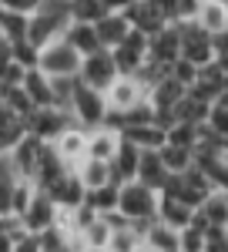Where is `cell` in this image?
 <instances>
[{"instance_id": "cell-1", "label": "cell", "mask_w": 228, "mask_h": 252, "mask_svg": "<svg viewBox=\"0 0 228 252\" xmlns=\"http://www.w3.org/2000/svg\"><path fill=\"white\" fill-rule=\"evenodd\" d=\"M71 20L74 17H71V3L67 0H40V7L27 20V40L44 47L51 40L64 37V31H67Z\"/></svg>"}, {"instance_id": "cell-2", "label": "cell", "mask_w": 228, "mask_h": 252, "mask_svg": "<svg viewBox=\"0 0 228 252\" xmlns=\"http://www.w3.org/2000/svg\"><path fill=\"white\" fill-rule=\"evenodd\" d=\"M158 202H161V192L134 178V182H124L121 192H117V212L124 215L131 225L144 229L148 222L158 219Z\"/></svg>"}, {"instance_id": "cell-3", "label": "cell", "mask_w": 228, "mask_h": 252, "mask_svg": "<svg viewBox=\"0 0 228 252\" xmlns=\"http://www.w3.org/2000/svg\"><path fill=\"white\" fill-rule=\"evenodd\" d=\"M71 118H74V125H81V128H101V125H108V118H111V111H108V97H104V91H97V88H87V84H81L77 81L74 88V97H71Z\"/></svg>"}, {"instance_id": "cell-4", "label": "cell", "mask_w": 228, "mask_h": 252, "mask_svg": "<svg viewBox=\"0 0 228 252\" xmlns=\"http://www.w3.org/2000/svg\"><path fill=\"white\" fill-rule=\"evenodd\" d=\"M81 54L67 44L64 37L44 44L37 54V71H44L47 78H77L81 74Z\"/></svg>"}, {"instance_id": "cell-5", "label": "cell", "mask_w": 228, "mask_h": 252, "mask_svg": "<svg viewBox=\"0 0 228 252\" xmlns=\"http://www.w3.org/2000/svg\"><path fill=\"white\" fill-rule=\"evenodd\" d=\"M208 192H215L211 182L198 172L195 165H191L188 172H181V175H168V182H165V189H161V195H171V198L185 202V205H191V209H198V205L208 198Z\"/></svg>"}, {"instance_id": "cell-6", "label": "cell", "mask_w": 228, "mask_h": 252, "mask_svg": "<svg viewBox=\"0 0 228 252\" xmlns=\"http://www.w3.org/2000/svg\"><path fill=\"white\" fill-rule=\"evenodd\" d=\"M181 27V58L191 61L195 67H208L218 61V51H215V37L208 31H201L195 20L191 24H178Z\"/></svg>"}, {"instance_id": "cell-7", "label": "cell", "mask_w": 228, "mask_h": 252, "mask_svg": "<svg viewBox=\"0 0 228 252\" xmlns=\"http://www.w3.org/2000/svg\"><path fill=\"white\" fill-rule=\"evenodd\" d=\"M104 97H108L111 118H117V115H124V111H131V108H138L141 101H148V88L134 74H117L111 81V88L104 91Z\"/></svg>"}, {"instance_id": "cell-8", "label": "cell", "mask_w": 228, "mask_h": 252, "mask_svg": "<svg viewBox=\"0 0 228 252\" xmlns=\"http://www.w3.org/2000/svg\"><path fill=\"white\" fill-rule=\"evenodd\" d=\"M117 74H121V71H117V64H114V54L108 47H101V51H94V54H87V58L81 61L77 81L87 84V88H97V91H108Z\"/></svg>"}, {"instance_id": "cell-9", "label": "cell", "mask_w": 228, "mask_h": 252, "mask_svg": "<svg viewBox=\"0 0 228 252\" xmlns=\"http://www.w3.org/2000/svg\"><path fill=\"white\" fill-rule=\"evenodd\" d=\"M17 219H20V229H24V232L40 235L44 229L57 225V202L44 192V189H34L30 202H27V209H24Z\"/></svg>"}, {"instance_id": "cell-10", "label": "cell", "mask_w": 228, "mask_h": 252, "mask_svg": "<svg viewBox=\"0 0 228 252\" xmlns=\"http://www.w3.org/2000/svg\"><path fill=\"white\" fill-rule=\"evenodd\" d=\"M71 125H74V118L64 108H37L34 115L24 121L27 135L40 138V141H57V135H64Z\"/></svg>"}, {"instance_id": "cell-11", "label": "cell", "mask_w": 228, "mask_h": 252, "mask_svg": "<svg viewBox=\"0 0 228 252\" xmlns=\"http://www.w3.org/2000/svg\"><path fill=\"white\" fill-rule=\"evenodd\" d=\"M111 54H114V64H117L121 74H138L148 64V34L131 31L117 47H111Z\"/></svg>"}, {"instance_id": "cell-12", "label": "cell", "mask_w": 228, "mask_h": 252, "mask_svg": "<svg viewBox=\"0 0 228 252\" xmlns=\"http://www.w3.org/2000/svg\"><path fill=\"white\" fill-rule=\"evenodd\" d=\"M178 58H181V27L178 24H165L158 34L148 37V61L161 64V67H171Z\"/></svg>"}, {"instance_id": "cell-13", "label": "cell", "mask_w": 228, "mask_h": 252, "mask_svg": "<svg viewBox=\"0 0 228 252\" xmlns=\"http://www.w3.org/2000/svg\"><path fill=\"white\" fill-rule=\"evenodd\" d=\"M195 222L205 232H228V192L225 189L208 192V198L195 209Z\"/></svg>"}, {"instance_id": "cell-14", "label": "cell", "mask_w": 228, "mask_h": 252, "mask_svg": "<svg viewBox=\"0 0 228 252\" xmlns=\"http://www.w3.org/2000/svg\"><path fill=\"white\" fill-rule=\"evenodd\" d=\"M121 138L131 141L134 148L141 152H161L168 145V128L158 125V121H141V125H124L121 128Z\"/></svg>"}, {"instance_id": "cell-15", "label": "cell", "mask_w": 228, "mask_h": 252, "mask_svg": "<svg viewBox=\"0 0 228 252\" xmlns=\"http://www.w3.org/2000/svg\"><path fill=\"white\" fill-rule=\"evenodd\" d=\"M54 145L57 158L67 165V168H77L84 158H87V128H81V125H71L64 135H57V141H51Z\"/></svg>"}, {"instance_id": "cell-16", "label": "cell", "mask_w": 228, "mask_h": 252, "mask_svg": "<svg viewBox=\"0 0 228 252\" xmlns=\"http://www.w3.org/2000/svg\"><path fill=\"white\" fill-rule=\"evenodd\" d=\"M44 145H47V141H40V138H34V135H24L17 145L7 152L14 172H17L20 178H30V182H34V168H37V158H40V152H44Z\"/></svg>"}, {"instance_id": "cell-17", "label": "cell", "mask_w": 228, "mask_h": 252, "mask_svg": "<svg viewBox=\"0 0 228 252\" xmlns=\"http://www.w3.org/2000/svg\"><path fill=\"white\" fill-rule=\"evenodd\" d=\"M47 195L57 202V209H77V205L87 202V189L81 185V178H77L74 168H67V172L60 175L54 185L47 189Z\"/></svg>"}, {"instance_id": "cell-18", "label": "cell", "mask_w": 228, "mask_h": 252, "mask_svg": "<svg viewBox=\"0 0 228 252\" xmlns=\"http://www.w3.org/2000/svg\"><path fill=\"white\" fill-rule=\"evenodd\" d=\"M225 84H228L225 67L215 61V64H208V67H198V78H195V84H191L188 91L195 97H201L205 104H215V101H218V94L225 91Z\"/></svg>"}, {"instance_id": "cell-19", "label": "cell", "mask_w": 228, "mask_h": 252, "mask_svg": "<svg viewBox=\"0 0 228 252\" xmlns=\"http://www.w3.org/2000/svg\"><path fill=\"white\" fill-rule=\"evenodd\" d=\"M124 14H128V20H131L134 31H141V34H148V37H151V34H158L165 24H171L168 14H165L154 0H138V3H134V7H128Z\"/></svg>"}, {"instance_id": "cell-20", "label": "cell", "mask_w": 228, "mask_h": 252, "mask_svg": "<svg viewBox=\"0 0 228 252\" xmlns=\"http://www.w3.org/2000/svg\"><path fill=\"white\" fill-rule=\"evenodd\" d=\"M121 131L114 125H101V128H91L87 131V158H97V161H111L121 148Z\"/></svg>"}, {"instance_id": "cell-21", "label": "cell", "mask_w": 228, "mask_h": 252, "mask_svg": "<svg viewBox=\"0 0 228 252\" xmlns=\"http://www.w3.org/2000/svg\"><path fill=\"white\" fill-rule=\"evenodd\" d=\"M144 252H181V229H171L161 219L144 225Z\"/></svg>"}, {"instance_id": "cell-22", "label": "cell", "mask_w": 228, "mask_h": 252, "mask_svg": "<svg viewBox=\"0 0 228 252\" xmlns=\"http://www.w3.org/2000/svg\"><path fill=\"white\" fill-rule=\"evenodd\" d=\"M94 27H97V37H101V47H108V51H111V47H117V44H121V40L134 31L131 20H128V14H121V10L104 14Z\"/></svg>"}, {"instance_id": "cell-23", "label": "cell", "mask_w": 228, "mask_h": 252, "mask_svg": "<svg viewBox=\"0 0 228 252\" xmlns=\"http://www.w3.org/2000/svg\"><path fill=\"white\" fill-rule=\"evenodd\" d=\"M64 40L74 47L81 58H87V54H94L101 51V37H97V27L94 24H87V20H71L67 24V31H64Z\"/></svg>"}, {"instance_id": "cell-24", "label": "cell", "mask_w": 228, "mask_h": 252, "mask_svg": "<svg viewBox=\"0 0 228 252\" xmlns=\"http://www.w3.org/2000/svg\"><path fill=\"white\" fill-rule=\"evenodd\" d=\"M138 165H141V148H134L131 141H121L117 155L111 158V178L117 185L134 182V178H138Z\"/></svg>"}, {"instance_id": "cell-25", "label": "cell", "mask_w": 228, "mask_h": 252, "mask_svg": "<svg viewBox=\"0 0 228 252\" xmlns=\"http://www.w3.org/2000/svg\"><path fill=\"white\" fill-rule=\"evenodd\" d=\"M195 24L201 31H208L211 37H218L222 31H228V0H201Z\"/></svg>"}, {"instance_id": "cell-26", "label": "cell", "mask_w": 228, "mask_h": 252, "mask_svg": "<svg viewBox=\"0 0 228 252\" xmlns=\"http://www.w3.org/2000/svg\"><path fill=\"white\" fill-rule=\"evenodd\" d=\"M74 172H77L81 185H84L87 192L104 189V185H111V182H114V178H111V161H97V158H84Z\"/></svg>"}, {"instance_id": "cell-27", "label": "cell", "mask_w": 228, "mask_h": 252, "mask_svg": "<svg viewBox=\"0 0 228 252\" xmlns=\"http://www.w3.org/2000/svg\"><path fill=\"white\" fill-rule=\"evenodd\" d=\"M158 219L171 225V229H185L195 222V209L185 205V202H178V198H171V195H161V202H158Z\"/></svg>"}, {"instance_id": "cell-28", "label": "cell", "mask_w": 228, "mask_h": 252, "mask_svg": "<svg viewBox=\"0 0 228 252\" xmlns=\"http://www.w3.org/2000/svg\"><path fill=\"white\" fill-rule=\"evenodd\" d=\"M24 91L34 101V108H54V88H51V78L44 71L30 67L27 78H24Z\"/></svg>"}, {"instance_id": "cell-29", "label": "cell", "mask_w": 228, "mask_h": 252, "mask_svg": "<svg viewBox=\"0 0 228 252\" xmlns=\"http://www.w3.org/2000/svg\"><path fill=\"white\" fill-rule=\"evenodd\" d=\"M108 252H144V229L141 225H131V222L111 229Z\"/></svg>"}, {"instance_id": "cell-30", "label": "cell", "mask_w": 228, "mask_h": 252, "mask_svg": "<svg viewBox=\"0 0 228 252\" xmlns=\"http://www.w3.org/2000/svg\"><path fill=\"white\" fill-rule=\"evenodd\" d=\"M138 182H144V185H151V189H165V182H168V168H165V161L158 152H141V165H138Z\"/></svg>"}, {"instance_id": "cell-31", "label": "cell", "mask_w": 228, "mask_h": 252, "mask_svg": "<svg viewBox=\"0 0 228 252\" xmlns=\"http://www.w3.org/2000/svg\"><path fill=\"white\" fill-rule=\"evenodd\" d=\"M208 108L211 104H205L201 97H195L188 91V94L181 97L174 108H171V125L174 121H188V125H205V118H208Z\"/></svg>"}, {"instance_id": "cell-32", "label": "cell", "mask_w": 228, "mask_h": 252, "mask_svg": "<svg viewBox=\"0 0 228 252\" xmlns=\"http://www.w3.org/2000/svg\"><path fill=\"white\" fill-rule=\"evenodd\" d=\"M81 246H87V249H108V242H111V222L104 219V215H97L91 225H84L81 229Z\"/></svg>"}, {"instance_id": "cell-33", "label": "cell", "mask_w": 228, "mask_h": 252, "mask_svg": "<svg viewBox=\"0 0 228 252\" xmlns=\"http://www.w3.org/2000/svg\"><path fill=\"white\" fill-rule=\"evenodd\" d=\"M161 161H165V168H168V175H181L188 172L191 165H195V152L191 148H178V145H165L161 152Z\"/></svg>"}, {"instance_id": "cell-34", "label": "cell", "mask_w": 228, "mask_h": 252, "mask_svg": "<svg viewBox=\"0 0 228 252\" xmlns=\"http://www.w3.org/2000/svg\"><path fill=\"white\" fill-rule=\"evenodd\" d=\"M201 141V125H188V121H174L168 125V145H178V148H198Z\"/></svg>"}, {"instance_id": "cell-35", "label": "cell", "mask_w": 228, "mask_h": 252, "mask_svg": "<svg viewBox=\"0 0 228 252\" xmlns=\"http://www.w3.org/2000/svg\"><path fill=\"white\" fill-rule=\"evenodd\" d=\"M117 192H121V185H117V182L104 185V189H94V192H87V205H91L97 215L114 212V209H117Z\"/></svg>"}, {"instance_id": "cell-36", "label": "cell", "mask_w": 228, "mask_h": 252, "mask_svg": "<svg viewBox=\"0 0 228 252\" xmlns=\"http://www.w3.org/2000/svg\"><path fill=\"white\" fill-rule=\"evenodd\" d=\"M20 175L14 172V165H10V158L0 155V212H10V195H14V185H17ZM14 215V212H10Z\"/></svg>"}, {"instance_id": "cell-37", "label": "cell", "mask_w": 228, "mask_h": 252, "mask_svg": "<svg viewBox=\"0 0 228 252\" xmlns=\"http://www.w3.org/2000/svg\"><path fill=\"white\" fill-rule=\"evenodd\" d=\"M67 3H71V17L87 20V24H97L104 14H111L104 0H67Z\"/></svg>"}, {"instance_id": "cell-38", "label": "cell", "mask_w": 228, "mask_h": 252, "mask_svg": "<svg viewBox=\"0 0 228 252\" xmlns=\"http://www.w3.org/2000/svg\"><path fill=\"white\" fill-rule=\"evenodd\" d=\"M27 20H30V17H20V14H3V10H0V37L10 40V44L27 40Z\"/></svg>"}, {"instance_id": "cell-39", "label": "cell", "mask_w": 228, "mask_h": 252, "mask_svg": "<svg viewBox=\"0 0 228 252\" xmlns=\"http://www.w3.org/2000/svg\"><path fill=\"white\" fill-rule=\"evenodd\" d=\"M205 131L211 138H218V141H228V108L225 104H211L208 108V118H205Z\"/></svg>"}, {"instance_id": "cell-40", "label": "cell", "mask_w": 228, "mask_h": 252, "mask_svg": "<svg viewBox=\"0 0 228 252\" xmlns=\"http://www.w3.org/2000/svg\"><path fill=\"white\" fill-rule=\"evenodd\" d=\"M205 242H208V232L198 222L181 229V252H205Z\"/></svg>"}, {"instance_id": "cell-41", "label": "cell", "mask_w": 228, "mask_h": 252, "mask_svg": "<svg viewBox=\"0 0 228 252\" xmlns=\"http://www.w3.org/2000/svg\"><path fill=\"white\" fill-rule=\"evenodd\" d=\"M168 74H171L174 81H178V84H185V88H191V84H195V78H198V67H195L191 61L178 58V61H174V64L168 67Z\"/></svg>"}, {"instance_id": "cell-42", "label": "cell", "mask_w": 228, "mask_h": 252, "mask_svg": "<svg viewBox=\"0 0 228 252\" xmlns=\"http://www.w3.org/2000/svg\"><path fill=\"white\" fill-rule=\"evenodd\" d=\"M37 54H40V47H37V44H30V40L14 44V61H17V64H24L27 71H30V67H37Z\"/></svg>"}, {"instance_id": "cell-43", "label": "cell", "mask_w": 228, "mask_h": 252, "mask_svg": "<svg viewBox=\"0 0 228 252\" xmlns=\"http://www.w3.org/2000/svg\"><path fill=\"white\" fill-rule=\"evenodd\" d=\"M201 0H174V24H191L198 17Z\"/></svg>"}, {"instance_id": "cell-44", "label": "cell", "mask_w": 228, "mask_h": 252, "mask_svg": "<svg viewBox=\"0 0 228 252\" xmlns=\"http://www.w3.org/2000/svg\"><path fill=\"white\" fill-rule=\"evenodd\" d=\"M37 7H40V0H0L3 14H20V17H30Z\"/></svg>"}, {"instance_id": "cell-45", "label": "cell", "mask_w": 228, "mask_h": 252, "mask_svg": "<svg viewBox=\"0 0 228 252\" xmlns=\"http://www.w3.org/2000/svg\"><path fill=\"white\" fill-rule=\"evenodd\" d=\"M14 252H40V239L34 232H24L20 229L17 239H14Z\"/></svg>"}, {"instance_id": "cell-46", "label": "cell", "mask_w": 228, "mask_h": 252, "mask_svg": "<svg viewBox=\"0 0 228 252\" xmlns=\"http://www.w3.org/2000/svg\"><path fill=\"white\" fill-rule=\"evenodd\" d=\"M205 252H228V232H208Z\"/></svg>"}, {"instance_id": "cell-47", "label": "cell", "mask_w": 228, "mask_h": 252, "mask_svg": "<svg viewBox=\"0 0 228 252\" xmlns=\"http://www.w3.org/2000/svg\"><path fill=\"white\" fill-rule=\"evenodd\" d=\"M20 232V219L10 212H0V235H17Z\"/></svg>"}, {"instance_id": "cell-48", "label": "cell", "mask_w": 228, "mask_h": 252, "mask_svg": "<svg viewBox=\"0 0 228 252\" xmlns=\"http://www.w3.org/2000/svg\"><path fill=\"white\" fill-rule=\"evenodd\" d=\"M104 3H108V10H121V14H124V10H128V7H134L138 0H104Z\"/></svg>"}, {"instance_id": "cell-49", "label": "cell", "mask_w": 228, "mask_h": 252, "mask_svg": "<svg viewBox=\"0 0 228 252\" xmlns=\"http://www.w3.org/2000/svg\"><path fill=\"white\" fill-rule=\"evenodd\" d=\"M215 51H218V54H228V31H222V34L215 37Z\"/></svg>"}, {"instance_id": "cell-50", "label": "cell", "mask_w": 228, "mask_h": 252, "mask_svg": "<svg viewBox=\"0 0 228 252\" xmlns=\"http://www.w3.org/2000/svg\"><path fill=\"white\" fill-rule=\"evenodd\" d=\"M14 239L17 235H0V252H14Z\"/></svg>"}, {"instance_id": "cell-51", "label": "cell", "mask_w": 228, "mask_h": 252, "mask_svg": "<svg viewBox=\"0 0 228 252\" xmlns=\"http://www.w3.org/2000/svg\"><path fill=\"white\" fill-rule=\"evenodd\" d=\"M218 64L225 67V74H228V54H218Z\"/></svg>"}, {"instance_id": "cell-52", "label": "cell", "mask_w": 228, "mask_h": 252, "mask_svg": "<svg viewBox=\"0 0 228 252\" xmlns=\"http://www.w3.org/2000/svg\"><path fill=\"white\" fill-rule=\"evenodd\" d=\"M81 252H108V249H87V246H84V249H81Z\"/></svg>"}]
</instances>
